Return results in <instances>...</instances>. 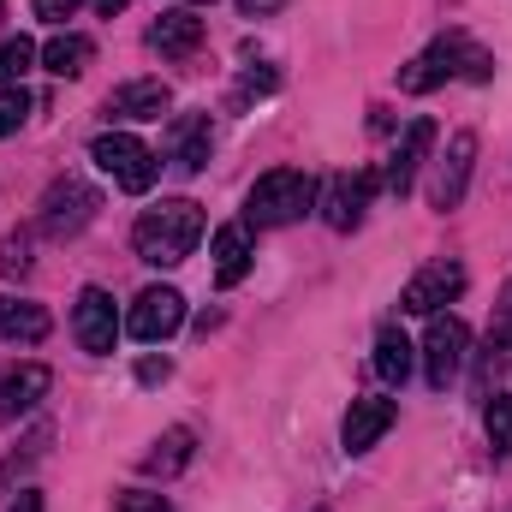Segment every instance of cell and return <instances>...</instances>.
Returning <instances> with one entry per match:
<instances>
[{
  "instance_id": "cell-1",
  "label": "cell",
  "mask_w": 512,
  "mask_h": 512,
  "mask_svg": "<svg viewBox=\"0 0 512 512\" xmlns=\"http://www.w3.org/2000/svg\"><path fill=\"white\" fill-rule=\"evenodd\" d=\"M203 209L191 203V197H161L155 209H143L137 215V227H131V251L143 256L149 268H179L185 256L197 251V239H203Z\"/></svg>"
},
{
  "instance_id": "cell-2",
  "label": "cell",
  "mask_w": 512,
  "mask_h": 512,
  "mask_svg": "<svg viewBox=\"0 0 512 512\" xmlns=\"http://www.w3.org/2000/svg\"><path fill=\"white\" fill-rule=\"evenodd\" d=\"M447 78H477V84H489L495 78V60L471 42V36H435L417 60H405L399 66V90L405 96H429L435 84H447Z\"/></svg>"
},
{
  "instance_id": "cell-3",
  "label": "cell",
  "mask_w": 512,
  "mask_h": 512,
  "mask_svg": "<svg viewBox=\"0 0 512 512\" xmlns=\"http://www.w3.org/2000/svg\"><path fill=\"white\" fill-rule=\"evenodd\" d=\"M316 179L304 173V167H274V173H262L251 185V197H245V215H251L256 227H292V221H304L310 209H316Z\"/></svg>"
},
{
  "instance_id": "cell-4",
  "label": "cell",
  "mask_w": 512,
  "mask_h": 512,
  "mask_svg": "<svg viewBox=\"0 0 512 512\" xmlns=\"http://www.w3.org/2000/svg\"><path fill=\"white\" fill-rule=\"evenodd\" d=\"M90 161H96L120 191H131V197H143V191L155 185V173H161L155 149H149L143 137H131V131H102V137L90 143Z\"/></svg>"
},
{
  "instance_id": "cell-5",
  "label": "cell",
  "mask_w": 512,
  "mask_h": 512,
  "mask_svg": "<svg viewBox=\"0 0 512 512\" xmlns=\"http://www.w3.org/2000/svg\"><path fill=\"white\" fill-rule=\"evenodd\" d=\"M96 209H102V197H96L78 173H66V179H54V185L42 191V233L72 239V233H84V227L96 221Z\"/></svg>"
},
{
  "instance_id": "cell-6",
  "label": "cell",
  "mask_w": 512,
  "mask_h": 512,
  "mask_svg": "<svg viewBox=\"0 0 512 512\" xmlns=\"http://www.w3.org/2000/svg\"><path fill=\"white\" fill-rule=\"evenodd\" d=\"M382 191V173L376 167H358V173H334L328 179V191L316 197L322 203V221L334 227V233H352L358 221H364V209H370V197Z\"/></svg>"
},
{
  "instance_id": "cell-7",
  "label": "cell",
  "mask_w": 512,
  "mask_h": 512,
  "mask_svg": "<svg viewBox=\"0 0 512 512\" xmlns=\"http://www.w3.org/2000/svg\"><path fill=\"white\" fill-rule=\"evenodd\" d=\"M179 322H185V298H179L173 286H143V292L131 298L126 334L131 340H143V346H155V340L179 334Z\"/></svg>"
},
{
  "instance_id": "cell-8",
  "label": "cell",
  "mask_w": 512,
  "mask_h": 512,
  "mask_svg": "<svg viewBox=\"0 0 512 512\" xmlns=\"http://www.w3.org/2000/svg\"><path fill=\"white\" fill-rule=\"evenodd\" d=\"M465 346H471V328L459 316H435L429 334H423V376L429 387H447L465 370Z\"/></svg>"
},
{
  "instance_id": "cell-9",
  "label": "cell",
  "mask_w": 512,
  "mask_h": 512,
  "mask_svg": "<svg viewBox=\"0 0 512 512\" xmlns=\"http://www.w3.org/2000/svg\"><path fill=\"white\" fill-rule=\"evenodd\" d=\"M459 292H465V268H459V262H429V268H417V274L405 280L399 310H405V316H435V310L453 304Z\"/></svg>"
},
{
  "instance_id": "cell-10",
  "label": "cell",
  "mask_w": 512,
  "mask_h": 512,
  "mask_svg": "<svg viewBox=\"0 0 512 512\" xmlns=\"http://www.w3.org/2000/svg\"><path fill=\"white\" fill-rule=\"evenodd\" d=\"M72 334L90 358H108L114 340H120V316H114V298L102 286H84L78 292V310H72Z\"/></svg>"
},
{
  "instance_id": "cell-11",
  "label": "cell",
  "mask_w": 512,
  "mask_h": 512,
  "mask_svg": "<svg viewBox=\"0 0 512 512\" xmlns=\"http://www.w3.org/2000/svg\"><path fill=\"white\" fill-rule=\"evenodd\" d=\"M471 161H477V137H471V131H453V137H447V155L435 161V185H429V203H435V209H459V203H465Z\"/></svg>"
},
{
  "instance_id": "cell-12",
  "label": "cell",
  "mask_w": 512,
  "mask_h": 512,
  "mask_svg": "<svg viewBox=\"0 0 512 512\" xmlns=\"http://www.w3.org/2000/svg\"><path fill=\"white\" fill-rule=\"evenodd\" d=\"M429 149H435V120H411L405 137L393 143V161L382 167V185L393 191V197H405V191L417 185V167L429 161Z\"/></svg>"
},
{
  "instance_id": "cell-13",
  "label": "cell",
  "mask_w": 512,
  "mask_h": 512,
  "mask_svg": "<svg viewBox=\"0 0 512 512\" xmlns=\"http://www.w3.org/2000/svg\"><path fill=\"white\" fill-rule=\"evenodd\" d=\"M393 417H399V405H393V399H376V393H370V399H352V411H346V429H340L346 453H370L387 429H393Z\"/></svg>"
},
{
  "instance_id": "cell-14",
  "label": "cell",
  "mask_w": 512,
  "mask_h": 512,
  "mask_svg": "<svg viewBox=\"0 0 512 512\" xmlns=\"http://www.w3.org/2000/svg\"><path fill=\"white\" fill-rule=\"evenodd\" d=\"M149 48H155L161 60H185V54H197V48H203V18H197L191 6L161 12V18L149 24Z\"/></svg>"
},
{
  "instance_id": "cell-15",
  "label": "cell",
  "mask_w": 512,
  "mask_h": 512,
  "mask_svg": "<svg viewBox=\"0 0 512 512\" xmlns=\"http://www.w3.org/2000/svg\"><path fill=\"white\" fill-rule=\"evenodd\" d=\"M167 161H173V173H203L209 167V114H179L167 126Z\"/></svg>"
},
{
  "instance_id": "cell-16",
  "label": "cell",
  "mask_w": 512,
  "mask_h": 512,
  "mask_svg": "<svg viewBox=\"0 0 512 512\" xmlns=\"http://www.w3.org/2000/svg\"><path fill=\"white\" fill-rule=\"evenodd\" d=\"M167 102H173V90H167L161 78H131V84H120V90L108 96V114H114V120H161Z\"/></svg>"
},
{
  "instance_id": "cell-17",
  "label": "cell",
  "mask_w": 512,
  "mask_h": 512,
  "mask_svg": "<svg viewBox=\"0 0 512 512\" xmlns=\"http://www.w3.org/2000/svg\"><path fill=\"white\" fill-rule=\"evenodd\" d=\"M191 453H197V435H191V429H167V435H161V441L137 459V471L167 483V477H179V471L191 465Z\"/></svg>"
},
{
  "instance_id": "cell-18",
  "label": "cell",
  "mask_w": 512,
  "mask_h": 512,
  "mask_svg": "<svg viewBox=\"0 0 512 512\" xmlns=\"http://www.w3.org/2000/svg\"><path fill=\"white\" fill-rule=\"evenodd\" d=\"M36 60H42V66H48L54 78H84V72H90V60H96V42H90V36H72V30H66V36H54V42H48V48H42Z\"/></svg>"
},
{
  "instance_id": "cell-19",
  "label": "cell",
  "mask_w": 512,
  "mask_h": 512,
  "mask_svg": "<svg viewBox=\"0 0 512 512\" xmlns=\"http://www.w3.org/2000/svg\"><path fill=\"white\" fill-rule=\"evenodd\" d=\"M245 274H251V233L233 221V227L215 233V280L221 286H239Z\"/></svg>"
},
{
  "instance_id": "cell-20",
  "label": "cell",
  "mask_w": 512,
  "mask_h": 512,
  "mask_svg": "<svg viewBox=\"0 0 512 512\" xmlns=\"http://www.w3.org/2000/svg\"><path fill=\"white\" fill-rule=\"evenodd\" d=\"M0 340H24V346L48 340V310H42V304H24V298H6V292H0Z\"/></svg>"
},
{
  "instance_id": "cell-21",
  "label": "cell",
  "mask_w": 512,
  "mask_h": 512,
  "mask_svg": "<svg viewBox=\"0 0 512 512\" xmlns=\"http://www.w3.org/2000/svg\"><path fill=\"white\" fill-rule=\"evenodd\" d=\"M48 387H54V376H48L42 364H24V370L0 376V411H6V417H18V411H30Z\"/></svg>"
},
{
  "instance_id": "cell-22",
  "label": "cell",
  "mask_w": 512,
  "mask_h": 512,
  "mask_svg": "<svg viewBox=\"0 0 512 512\" xmlns=\"http://www.w3.org/2000/svg\"><path fill=\"white\" fill-rule=\"evenodd\" d=\"M411 364H417V346H411L399 328H382V334H376V376H382L387 387H405Z\"/></svg>"
},
{
  "instance_id": "cell-23",
  "label": "cell",
  "mask_w": 512,
  "mask_h": 512,
  "mask_svg": "<svg viewBox=\"0 0 512 512\" xmlns=\"http://www.w3.org/2000/svg\"><path fill=\"white\" fill-rule=\"evenodd\" d=\"M483 429H489V447H495L501 459H512V393H495V399H489Z\"/></svg>"
},
{
  "instance_id": "cell-24",
  "label": "cell",
  "mask_w": 512,
  "mask_h": 512,
  "mask_svg": "<svg viewBox=\"0 0 512 512\" xmlns=\"http://www.w3.org/2000/svg\"><path fill=\"white\" fill-rule=\"evenodd\" d=\"M36 42L30 36H12V42H0V84H24V72L36 66Z\"/></svg>"
},
{
  "instance_id": "cell-25",
  "label": "cell",
  "mask_w": 512,
  "mask_h": 512,
  "mask_svg": "<svg viewBox=\"0 0 512 512\" xmlns=\"http://www.w3.org/2000/svg\"><path fill=\"white\" fill-rule=\"evenodd\" d=\"M24 120H30V96H24V84H0V137H12Z\"/></svg>"
},
{
  "instance_id": "cell-26",
  "label": "cell",
  "mask_w": 512,
  "mask_h": 512,
  "mask_svg": "<svg viewBox=\"0 0 512 512\" xmlns=\"http://www.w3.org/2000/svg\"><path fill=\"white\" fill-rule=\"evenodd\" d=\"M512 346V280L501 286V304H495V322H489V352Z\"/></svg>"
},
{
  "instance_id": "cell-27",
  "label": "cell",
  "mask_w": 512,
  "mask_h": 512,
  "mask_svg": "<svg viewBox=\"0 0 512 512\" xmlns=\"http://www.w3.org/2000/svg\"><path fill=\"white\" fill-rule=\"evenodd\" d=\"M0 274H30V239L24 233H12L0 245Z\"/></svg>"
},
{
  "instance_id": "cell-28",
  "label": "cell",
  "mask_w": 512,
  "mask_h": 512,
  "mask_svg": "<svg viewBox=\"0 0 512 512\" xmlns=\"http://www.w3.org/2000/svg\"><path fill=\"white\" fill-rule=\"evenodd\" d=\"M114 512H173V507H167V495H149V489H126V495L114 501Z\"/></svg>"
},
{
  "instance_id": "cell-29",
  "label": "cell",
  "mask_w": 512,
  "mask_h": 512,
  "mask_svg": "<svg viewBox=\"0 0 512 512\" xmlns=\"http://www.w3.org/2000/svg\"><path fill=\"white\" fill-rule=\"evenodd\" d=\"M78 6H84V0H36V18H48V24H66Z\"/></svg>"
},
{
  "instance_id": "cell-30",
  "label": "cell",
  "mask_w": 512,
  "mask_h": 512,
  "mask_svg": "<svg viewBox=\"0 0 512 512\" xmlns=\"http://www.w3.org/2000/svg\"><path fill=\"white\" fill-rule=\"evenodd\" d=\"M167 376H173V364H167V358H143V364H137V382H143V387L167 382Z\"/></svg>"
},
{
  "instance_id": "cell-31",
  "label": "cell",
  "mask_w": 512,
  "mask_h": 512,
  "mask_svg": "<svg viewBox=\"0 0 512 512\" xmlns=\"http://www.w3.org/2000/svg\"><path fill=\"white\" fill-rule=\"evenodd\" d=\"M6 512H42V495H36V489H18V501Z\"/></svg>"
},
{
  "instance_id": "cell-32",
  "label": "cell",
  "mask_w": 512,
  "mask_h": 512,
  "mask_svg": "<svg viewBox=\"0 0 512 512\" xmlns=\"http://www.w3.org/2000/svg\"><path fill=\"white\" fill-rule=\"evenodd\" d=\"M239 12H280V0H239Z\"/></svg>"
},
{
  "instance_id": "cell-33",
  "label": "cell",
  "mask_w": 512,
  "mask_h": 512,
  "mask_svg": "<svg viewBox=\"0 0 512 512\" xmlns=\"http://www.w3.org/2000/svg\"><path fill=\"white\" fill-rule=\"evenodd\" d=\"M179 6H197V0H179Z\"/></svg>"
},
{
  "instance_id": "cell-34",
  "label": "cell",
  "mask_w": 512,
  "mask_h": 512,
  "mask_svg": "<svg viewBox=\"0 0 512 512\" xmlns=\"http://www.w3.org/2000/svg\"><path fill=\"white\" fill-rule=\"evenodd\" d=\"M0 18H6V6H0Z\"/></svg>"
}]
</instances>
